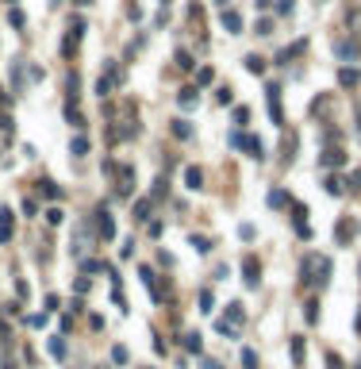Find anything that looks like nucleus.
I'll use <instances>...</instances> for the list:
<instances>
[{
    "label": "nucleus",
    "instance_id": "nucleus-1",
    "mask_svg": "<svg viewBox=\"0 0 361 369\" xmlns=\"http://www.w3.org/2000/svg\"><path fill=\"white\" fill-rule=\"evenodd\" d=\"M265 100H269V116H273V123H285V112H281V89H277V85L265 89Z\"/></svg>",
    "mask_w": 361,
    "mask_h": 369
},
{
    "label": "nucleus",
    "instance_id": "nucleus-2",
    "mask_svg": "<svg viewBox=\"0 0 361 369\" xmlns=\"http://www.w3.org/2000/svg\"><path fill=\"white\" fill-rule=\"evenodd\" d=\"M242 273H246V285H250V289H258V281H261V262L254 258V254L242 262Z\"/></svg>",
    "mask_w": 361,
    "mask_h": 369
},
{
    "label": "nucleus",
    "instance_id": "nucleus-3",
    "mask_svg": "<svg viewBox=\"0 0 361 369\" xmlns=\"http://www.w3.org/2000/svg\"><path fill=\"white\" fill-rule=\"evenodd\" d=\"M219 19H223V27L231 31V35H238V31H242V15L231 12V8H223V15H219Z\"/></svg>",
    "mask_w": 361,
    "mask_h": 369
},
{
    "label": "nucleus",
    "instance_id": "nucleus-4",
    "mask_svg": "<svg viewBox=\"0 0 361 369\" xmlns=\"http://www.w3.org/2000/svg\"><path fill=\"white\" fill-rule=\"evenodd\" d=\"M96 231H100V238H112V235H116V223H112V216H108V212H96Z\"/></svg>",
    "mask_w": 361,
    "mask_h": 369
},
{
    "label": "nucleus",
    "instance_id": "nucleus-5",
    "mask_svg": "<svg viewBox=\"0 0 361 369\" xmlns=\"http://www.w3.org/2000/svg\"><path fill=\"white\" fill-rule=\"evenodd\" d=\"M334 54H338V58H346V62H354L361 54V46L358 43H334Z\"/></svg>",
    "mask_w": 361,
    "mask_h": 369
},
{
    "label": "nucleus",
    "instance_id": "nucleus-6",
    "mask_svg": "<svg viewBox=\"0 0 361 369\" xmlns=\"http://www.w3.org/2000/svg\"><path fill=\"white\" fill-rule=\"evenodd\" d=\"M185 181H188V189H204V169H200V165H188Z\"/></svg>",
    "mask_w": 361,
    "mask_h": 369
},
{
    "label": "nucleus",
    "instance_id": "nucleus-7",
    "mask_svg": "<svg viewBox=\"0 0 361 369\" xmlns=\"http://www.w3.org/2000/svg\"><path fill=\"white\" fill-rule=\"evenodd\" d=\"M303 46H307V39H300V43H292V46H285L281 54H277V62H289V58H296V54H303Z\"/></svg>",
    "mask_w": 361,
    "mask_h": 369
},
{
    "label": "nucleus",
    "instance_id": "nucleus-8",
    "mask_svg": "<svg viewBox=\"0 0 361 369\" xmlns=\"http://www.w3.org/2000/svg\"><path fill=\"white\" fill-rule=\"evenodd\" d=\"M8 238H12V212L4 208L0 212V242H8Z\"/></svg>",
    "mask_w": 361,
    "mask_h": 369
},
{
    "label": "nucleus",
    "instance_id": "nucleus-9",
    "mask_svg": "<svg viewBox=\"0 0 361 369\" xmlns=\"http://www.w3.org/2000/svg\"><path fill=\"white\" fill-rule=\"evenodd\" d=\"M358 81H361V74H358V70H342V74H338V85H346V89H354Z\"/></svg>",
    "mask_w": 361,
    "mask_h": 369
},
{
    "label": "nucleus",
    "instance_id": "nucleus-10",
    "mask_svg": "<svg viewBox=\"0 0 361 369\" xmlns=\"http://www.w3.org/2000/svg\"><path fill=\"white\" fill-rule=\"evenodd\" d=\"M323 189L331 192V196H342V192H346V181H342V177H327V185H323Z\"/></svg>",
    "mask_w": 361,
    "mask_h": 369
},
{
    "label": "nucleus",
    "instance_id": "nucleus-11",
    "mask_svg": "<svg viewBox=\"0 0 361 369\" xmlns=\"http://www.w3.org/2000/svg\"><path fill=\"white\" fill-rule=\"evenodd\" d=\"M246 70H250V74H265V58L250 54V58H246Z\"/></svg>",
    "mask_w": 361,
    "mask_h": 369
},
{
    "label": "nucleus",
    "instance_id": "nucleus-12",
    "mask_svg": "<svg viewBox=\"0 0 361 369\" xmlns=\"http://www.w3.org/2000/svg\"><path fill=\"white\" fill-rule=\"evenodd\" d=\"M323 165H346V154H342V150H331V154H323Z\"/></svg>",
    "mask_w": 361,
    "mask_h": 369
},
{
    "label": "nucleus",
    "instance_id": "nucleus-13",
    "mask_svg": "<svg viewBox=\"0 0 361 369\" xmlns=\"http://www.w3.org/2000/svg\"><path fill=\"white\" fill-rule=\"evenodd\" d=\"M70 150L77 154V158H81V154H88V139H85V135H77V139L70 143Z\"/></svg>",
    "mask_w": 361,
    "mask_h": 369
},
{
    "label": "nucleus",
    "instance_id": "nucleus-14",
    "mask_svg": "<svg viewBox=\"0 0 361 369\" xmlns=\"http://www.w3.org/2000/svg\"><path fill=\"white\" fill-rule=\"evenodd\" d=\"M269 204H273V208H285V204H289V192L273 189V192H269Z\"/></svg>",
    "mask_w": 361,
    "mask_h": 369
},
{
    "label": "nucleus",
    "instance_id": "nucleus-15",
    "mask_svg": "<svg viewBox=\"0 0 361 369\" xmlns=\"http://www.w3.org/2000/svg\"><path fill=\"white\" fill-rule=\"evenodd\" d=\"M196 100H200V96H196V89H185V92H181V108H196Z\"/></svg>",
    "mask_w": 361,
    "mask_h": 369
},
{
    "label": "nucleus",
    "instance_id": "nucleus-16",
    "mask_svg": "<svg viewBox=\"0 0 361 369\" xmlns=\"http://www.w3.org/2000/svg\"><path fill=\"white\" fill-rule=\"evenodd\" d=\"M173 135H177V139H192V127H188L185 119H177V123H173Z\"/></svg>",
    "mask_w": 361,
    "mask_h": 369
},
{
    "label": "nucleus",
    "instance_id": "nucleus-17",
    "mask_svg": "<svg viewBox=\"0 0 361 369\" xmlns=\"http://www.w3.org/2000/svg\"><path fill=\"white\" fill-rule=\"evenodd\" d=\"M303 354H307V350H303V339H292V362H296V366L303 362Z\"/></svg>",
    "mask_w": 361,
    "mask_h": 369
},
{
    "label": "nucleus",
    "instance_id": "nucleus-18",
    "mask_svg": "<svg viewBox=\"0 0 361 369\" xmlns=\"http://www.w3.org/2000/svg\"><path fill=\"white\" fill-rule=\"evenodd\" d=\"M350 235H354V223H338V242H350Z\"/></svg>",
    "mask_w": 361,
    "mask_h": 369
},
{
    "label": "nucleus",
    "instance_id": "nucleus-19",
    "mask_svg": "<svg viewBox=\"0 0 361 369\" xmlns=\"http://www.w3.org/2000/svg\"><path fill=\"white\" fill-rule=\"evenodd\" d=\"M212 308H216V296H212V293H200V311H208V315H212Z\"/></svg>",
    "mask_w": 361,
    "mask_h": 369
},
{
    "label": "nucleus",
    "instance_id": "nucleus-20",
    "mask_svg": "<svg viewBox=\"0 0 361 369\" xmlns=\"http://www.w3.org/2000/svg\"><path fill=\"white\" fill-rule=\"evenodd\" d=\"M185 350H192V354L200 350V335H196V331H192V335H185Z\"/></svg>",
    "mask_w": 361,
    "mask_h": 369
},
{
    "label": "nucleus",
    "instance_id": "nucleus-21",
    "mask_svg": "<svg viewBox=\"0 0 361 369\" xmlns=\"http://www.w3.org/2000/svg\"><path fill=\"white\" fill-rule=\"evenodd\" d=\"M50 354H54V358H66V342H62V339H50Z\"/></svg>",
    "mask_w": 361,
    "mask_h": 369
},
{
    "label": "nucleus",
    "instance_id": "nucleus-22",
    "mask_svg": "<svg viewBox=\"0 0 361 369\" xmlns=\"http://www.w3.org/2000/svg\"><path fill=\"white\" fill-rule=\"evenodd\" d=\"M242 366L246 369H258V354H254V350H242Z\"/></svg>",
    "mask_w": 361,
    "mask_h": 369
},
{
    "label": "nucleus",
    "instance_id": "nucleus-23",
    "mask_svg": "<svg viewBox=\"0 0 361 369\" xmlns=\"http://www.w3.org/2000/svg\"><path fill=\"white\" fill-rule=\"evenodd\" d=\"M146 212H150V200H139L135 204V220H146Z\"/></svg>",
    "mask_w": 361,
    "mask_h": 369
},
{
    "label": "nucleus",
    "instance_id": "nucleus-24",
    "mask_svg": "<svg viewBox=\"0 0 361 369\" xmlns=\"http://www.w3.org/2000/svg\"><path fill=\"white\" fill-rule=\"evenodd\" d=\"M8 19H12V27H23V23H27V19H23V12H19V8H12V15H8Z\"/></svg>",
    "mask_w": 361,
    "mask_h": 369
},
{
    "label": "nucleus",
    "instance_id": "nucleus-25",
    "mask_svg": "<svg viewBox=\"0 0 361 369\" xmlns=\"http://www.w3.org/2000/svg\"><path fill=\"white\" fill-rule=\"evenodd\" d=\"M234 123H250V108H234Z\"/></svg>",
    "mask_w": 361,
    "mask_h": 369
},
{
    "label": "nucleus",
    "instance_id": "nucleus-26",
    "mask_svg": "<svg viewBox=\"0 0 361 369\" xmlns=\"http://www.w3.org/2000/svg\"><path fill=\"white\" fill-rule=\"evenodd\" d=\"M43 185V196H58V189H54V181H39Z\"/></svg>",
    "mask_w": 361,
    "mask_h": 369
},
{
    "label": "nucleus",
    "instance_id": "nucleus-27",
    "mask_svg": "<svg viewBox=\"0 0 361 369\" xmlns=\"http://www.w3.org/2000/svg\"><path fill=\"white\" fill-rule=\"evenodd\" d=\"M327 369H342V358H338V354H327Z\"/></svg>",
    "mask_w": 361,
    "mask_h": 369
},
{
    "label": "nucleus",
    "instance_id": "nucleus-28",
    "mask_svg": "<svg viewBox=\"0 0 361 369\" xmlns=\"http://www.w3.org/2000/svg\"><path fill=\"white\" fill-rule=\"evenodd\" d=\"M350 185H354V189H361V169L354 173V181H350Z\"/></svg>",
    "mask_w": 361,
    "mask_h": 369
},
{
    "label": "nucleus",
    "instance_id": "nucleus-29",
    "mask_svg": "<svg viewBox=\"0 0 361 369\" xmlns=\"http://www.w3.org/2000/svg\"><path fill=\"white\" fill-rule=\"evenodd\" d=\"M204 369H219V362H204Z\"/></svg>",
    "mask_w": 361,
    "mask_h": 369
},
{
    "label": "nucleus",
    "instance_id": "nucleus-30",
    "mask_svg": "<svg viewBox=\"0 0 361 369\" xmlns=\"http://www.w3.org/2000/svg\"><path fill=\"white\" fill-rule=\"evenodd\" d=\"M358 327H361V315H358Z\"/></svg>",
    "mask_w": 361,
    "mask_h": 369
},
{
    "label": "nucleus",
    "instance_id": "nucleus-31",
    "mask_svg": "<svg viewBox=\"0 0 361 369\" xmlns=\"http://www.w3.org/2000/svg\"><path fill=\"white\" fill-rule=\"evenodd\" d=\"M161 4H169V0H161Z\"/></svg>",
    "mask_w": 361,
    "mask_h": 369
},
{
    "label": "nucleus",
    "instance_id": "nucleus-32",
    "mask_svg": "<svg viewBox=\"0 0 361 369\" xmlns=\"http://www.w3.org/2000/svg\"><path fill=\"white\" fill-rule=\"evenodd\" d=\"M8 4H12V0H8Z\"/></svg>",
    "mask_w": 361,
    "mask_h": 369
}]
</instances>
